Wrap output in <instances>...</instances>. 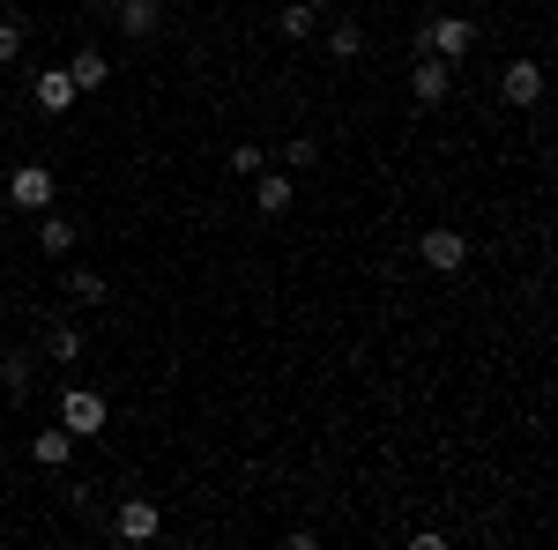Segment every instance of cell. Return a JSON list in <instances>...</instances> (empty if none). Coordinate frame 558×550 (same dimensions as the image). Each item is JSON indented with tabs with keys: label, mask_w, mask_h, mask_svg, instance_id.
<instances>
[{
	"label": "cell",
	"mask_w": 558,
	"mask_h": 550,
	"mask_svg": "<svg viewBox=\"0 0 558 550\" xmlns=\"http://www.w3.org/2000/svg\"><path fill=\"white\" fill-rule=\"evenodd\" d=\"M260 164H268V149H260V142H231V171H246V179H254Z\"/></svg>",
	"instance_id": "cell-21"
},
{
	"label": "cell",
	"mask_w": 558,
	"mask_h": 550,
	"mask_svg": "<svg viewBox=\"0 0 558 550\" xmlns=\"http://www.w3.org/2000/svg\"><path fill=\"white\" fill-rule=\"evenodd\" d=\"M31 372H38V357H31V350H0V394H8V402H23V394H31Z\"/></svg>",
	"instance_id": "cell-13"
},
{
	"label": "cell",
	"mask_w": 558,
	"mask_h": 550,
	"mask_svg": "<svg viewBox=\"0 0 558 550\" xmlns=\"http://www.w3.org/2000/svg\"><path fill=\"white\" fill-rule=\"evenodd\" d=\"M276 30H283V38H313V30H320V15H313L305 0H283V8H276Z\"/></svg>",
	"instance_id": "cell-15"
},
{
	"label": "cell",
	"mask_w": 558,
	"mask_h": 550,
	"mask_svg": "<svg viewBox=\"0 0 558 550\" xmlns=\"http://www.w3.org/2000/svg\"><path fill=\"white\" fill-rule=\"evenodd\" d=\"M23 38H31V23H23V15H0V68L23 60Z\"/></svg>",
	"instance_id": "cell-19"
},
{
	"label": "cell",
	"mask_w": 558,
	"mask_h": 550,
	"mask_svg": "<svg viewBox=\"0 0 558 550\" xmlns=\"http://www.w3.org/2000/svg\"><path fill=\"white\" fill-rule=\"evenodd\" d=\"M31 97H38V112H45V120H60V112H75V97H83V89H75V75H68V68H38Z\"/></svg>",
	"instance_id": "cell-8"
},
{
	"label": "cell",
	"mask_w": 558,
	"mask_h": 550,
	"mask_svg": "<svg viewBox=\"0 0 558 550\" xmlns=\"http://www.w3.org/2000/svg\"><path fill=\"white\" fill-rule=\"evenodd\" d=\"M157 528H165L157 499H120V513H112V536L120 543H157Z\"/></svg>",
	"instance_id": "cell-4"
},
{
	"label": "cell",
	"mask_w": 558,
	"mask_h": 550,
	"mask_svg": "<svg viewBox=\"0 0 558 550\" xmlns=\"http://www.w3.org/2000/svg\"><path fill=\"white\" fill-rule=\"evenodd\" d=\"M499 97H507L514 112H529V105L544 97V60H507V68H499Z\"/></svg>",
	"instance_id": "cell-6"
},
{
	"label": "cell",
	"mask_w": 558,
	"mask_h": 550,
	"mask_svg": "<svg viewBox=\"0 0 558 550\" xmlns=\"http://www.w3.org/2000/svg\"><path fill=\"white\" fill-rule=\"evenodd\" d=\"M38 254H52V260L75 254V223H68V216H52V209L38 216Z\"/></svg>",
	"instance_id": "cell-14"
},
{
	"label": "cell",
	"mask_w": 558,
	"mask_h": 550,
	"mask_svg": "<svg viewBox=\"0 0 558 550\" xmlns=\"http://www.w3.org/2000/svg\"><path fill=\"white\" fill-rule=\"evenodd\" d=\"M305 8H313V15H328V8H336V0H305Z\"/></svg>",
	"instance_id": "cell-22"
},
{
	"label": "cell",
	"mask_w": 558,
	"mask_h": 550,
	"mask_svg": "<svg viewBox=\"0 0 558 550\" xmlns=\"http://www.w3.org/2000/svg\"><path fill=\"white\" fill-rule=\"evenodd\" d=\"M60 68L75 75V89H83V97H97V89L112 83V60H105L97 45H83V52H75V60H60Z\"/></svg>",
	"instance_id": "cell-12"
},
{
	"label": "cell",
	"mask_w": 558,
	"mask_h": 550,
	"mask_svg": "<svg viewBox=\"0 0 558 550\" xmlns=\"http://www.w3.org/2000/svg\"><path fill=\"white\" fill-rule=\"evenodd\" d=\"M417 260H425L432 276H454V268H462V260H470V239H462V231H454V223H432L425 239H417Z\"/></svg>",
	"instance_id": "cell-2"
},
{
	"label": "cell",
	"mask_w": 558,
	"mask_h": 550,
	"mask_svg": "<svg viewBox=\"0 0 558 550\" xmlns=\"http://www.w3.org/2000/svg\"><path fill=\"white\" fill-rule=\"evenodd\" d=\"M328 52H336V60H365V30H357V23H336V30H328Z\"/></svg>",
	"instance_id": "cell-18"
},
{
	"label": "cell",
	"mask_w": 558,
	"mask_h": 550,
	"mask_svg": "<svg viewBox=\"0 0 558 550\" xmlns=\"http://www.w3.org/2000/svg\"><path fill=\"white\" fill-rule=\"evenodd\" d=\"M60 424H68L75 439H97V431L112 424V410H105L97 387H60Z\"/></svg>",
	"instance_id": "cell-1"
},
{
	"label": "cell",
	"mask_w": 558,
	"mask_h": 550,
	"mask_svg": "<svg viewBox=\"0 0 558 550\" xmlns=\"http://www.w3.org/2000/svg\"><path fill=\"white\" fill-rule=\"evenodd\" d=\"M97 8H105V0H97Z\"/></svg>",
	"instance_id": "cell-24"
},
{
	"label": "cell",
	"mask_w": 558,
	"mask_h": 550,
	"mask_svg": "<svg viewBox=\"0 0 558 550\" xmlns=\"http://www.w3.org/2000/svg\"><path fill=\"white\" fill-rule=\"evenodd\" d=\"M470 45H476V23H462V15H439V23H425V52H439V60H470Z\"/></svg>",
	"instance_id": "cell-7"
},
{
	"label": "cell",
	"mask_w": 558,
	"mask_h": 550,
	"mask_svg": "<svg viewBox=\"0 0 558 550\" xmlns=\"http://www.w3.org/2000/svg\"><path fill=\"white\" fill-rule=\"evenodd\" d=\"M31 462L38 468H68L75 462V431H68V424H45L38 439H31Z\"/></svg>",
	"instance_id": "cell-11"
},
{
	"label": "cell",
	"mask_w": 558,
	"mask_h": 550,
	"mask_svg": "<svg viewBox=\"0 0 558 550\" xmlns=\"http://www.w3.org/2000/svg\"><path fill=\"white\" fill-rule=\"evenodd\" d=\"M291 201H299L291 171H268V164H260V171H254V209H260V216H283Z\"/></svg>",
	"instance_id": "cell-9"
},
{
	"label": "cell",
	"mask_w": 558,
	"mask_h": 550,
	"mask_svg": "<svg viewBox=\"0 0 558 550\" xmlns=\"http://www.w3.org/2000/svg\"><path fill=\"white\" fill-rule=\"evenodd\" d=\"M105 8L120 15L128 38H157V30H165V8H157V0H105Z\"/></svg>",
	"instance_id": "cell-10"
},
{
	"label": "cell",
	"mask_w": 558,
	"mask_h": 550,
	"mask_svg": "<svg viewBox=\"0 0 558 550\" xmlns=\"http://www.w3.org/2000/svg\"><path fill=\"white\" fill-rule=\"evenodd\" d=\"M68 291L83 297V305H105V291H112V283H105L97 268H68Z\"/></svg>",
	"instance_id": "cell-17"
},
{
	"label": "cell",
	"mask_w": 558,
	"mask_h": 550,
	"mask_svg": "<svg viewBox=\"0 0 558 550\" xmlns=\"http://www.w3.org/2000/svg\"><path fill=\"white\" fill-rule=\"evenodd\" d=\"M45 350H52V365H75V357H83V328H52Z\"/></svg>",
	"instance_id": "cell-20"
},
{
	"label": "cell",
	"mask_w": 558,
	"mask_h": 550,
	"mask_svg": "<svg viewBox=\"0 0 558 550\" xmlns=\"http://www.w3.org/2000/svg\"><path fill=\"white\" fill-rule=\"evenodd\" d=\"M52 194H60V186H52V171H45V164H15V171H8V201H15L23 216H45V209H52Z\"/></svg>",
	"instance_id": "cell-3"
},
{
	"label": "cell",
	"mask_w": 558,
	"mask_h": 550,
	"mask_svg": "<svg viewBox=\"0 0 558 550\" xmlns=\"http://www.w3.org/2000/svg\"><path fill=\"white\" fill-rule=\"evenodd\" d=\"M320 164V142H313V134H291V142H283V171H313Z\"/></svg>",
	"instance_id": "cell-16"
},
{
	"label": "cell",
	"mask_w": 558,
	"mask_h": 550,
	"mask_svg": "<svg viewBox=\"0 0 558 550\" xmlns=\"http://www.w3.org/2000/svg\"><path fill=\"white\" fill-rule=\"evenodd\" d=\"M447 89H454V60L417 52V68H410V97H417V105H447Z\"/></svg>",
	"instance_id": "cell-5"
},
{
	"label": "cell",
	"mask_w": 558,
	"mask_h": 550,
	"mask_svg": "<svg viewBox=\"0 0 558 550\" xmlns=\"http://www.w3.org/2000/svg\"><path fill=\"white\" fill-rule=\"evenodd\" d=\"M0 328H8V297H0Z\"/></svg>",
	"instance_id": "cell-23"
}]
</instances>
